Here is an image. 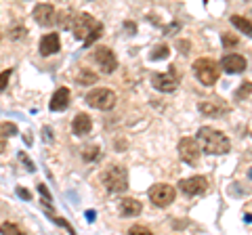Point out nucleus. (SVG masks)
<instances>
[{
  "instance_id": "nucleus-6",
  "label": "nucleus",
  "mask_w": 252,
  "mask_h": 235,
  "mask_svg": "<svg viewBox=\"0 0 252 235\" xmlns=\"http://www.w3.org/2000/svg\"><path fill=\"white\" fill-rule=\"evenodd\" d=\"M179 155H181V160H183L185 164H195L200 160V155H202L198 141L191 139V137L181 139L179 141Z\"/></svg>"
},
{
  "instance_id": "nucleus-1",
  "label": "nucleus",
  "mask_w": 252,
  "mask_h": 235,
  "mask_svg": "<svg viewBox=\"0 0 252 235\" xmlns=\"http://www.w3.org/2000/svg\"><path fill=\"white\" fill-rule=\"evenodd\" d=\"M198 145L200 149H204L210 155H223V153H229L231 149V143L223 132L217 130V128H210V126H202L198 130Z\"/></svg>"
},
{
  "instance_id": "nucleus-20",
  "label": "nucleus",
  "mask_w": 252,
  "mask_h": 235,
  "mask_svg": "<svg viewBox=\"0 0 252 235\" xmlns=\"http://www.w3.org/2000/svg\"><path fill=\"white\" fill-rule=\"evenodd\" d=\"M74 17H76V15H74L72 11H69V9L61 11V13H59V17H57V21H59V28H61V29H72Z\"/></svg>"
},
{
  "instance_id": "nucleus-22",
  "label": "nucleus",
  "mask_w": 252,
  "mask_h": 235,
  "mask_svg": "<svg viewBox=\"0 0 252 235\" xmlns=\"http://www.w3.org/2000/svg\"><path fill=\"white\" fill-rule=\"evenodd\" d=\"M82 158L86 160V162H93V160H97L99 158V147L97 145H89V147H84L82 149Z\"/></svg>"
},
{
  "instance_id": "nucleus-11",
  "label": "nucleus",
  "mask_w": 252,
  "mask_h": 235,
  "mask_svg": "<svg viewBox=\"0 0 252 235\" xmlns=\"http://www.w3.org/2000/svg\"><path fill=\"white\" fill-rule=\"evenodd\" d=\"M34 19L44 28H51L53 23H57V11L53 4H38L34 9Z\"/></svg>"
},
{
  "instance_id": "nucleus-18",
  "label": "nucleus",
  "mask_w": 252,
  "mask_h": 235,
  "mask_svg": "<svg viewBox=\"0 0 252 235\" xmlns=\"http://www.w3.org/2000/svg\"><path fill=\"white\" fill-rule=\"evenodd\" d=\"M97 80H99V76L94 74L93 69H86V67H82L80 72H78V76H76V82L78 84H84V86H93Z\"/></svg>"
},
{
  "instance_id": "nucleus-32",
  "label": "nucleus",
  "mask_w": 252,
  "mask_h": 235,
  "mask_svg": "<svg viewBox=\"0 0 252 235\" xmlns=\"http://www.w3.org/2000/svg\"><path fill=\"white\" fill-rule=\"evenodd\" d=\"M17 193H19V198H26V200H30V191H23V189H17Z\"/></svg>"
},
{
  "instance_id": "nucleus-12",
  "label": "nucleus",
  "mask_w": 252,
  "mask_h": 235,
  "mask_svg": "<svg viewBox=\"0 0 252 235\" xmlns=\"http://www.w3.org/2000/svg\"><path fill=\"white\" fill-rule=\"evenodd\" d=\"M220 65H223V69H225L227 74H240V72L246 69V59H244L242 55L229 53V55H225V57H223Z\"/></svg>"
},
{
  "instance_id": "nucleus-17",
  "label": "nucleus",
  "mask_w": 252,
  "mask_h": 235,
  "mask_svg": "<svg viewBox=\"0 0 252 235\" xmlns=\"http://www.w3.org/2000/svg\"><path fill=\"white\" fill-rule=\"evenodd\" d=\"M120 212L124 216H137L141 212V204L137 200H132V198H124L120 202Z\"/></svg>"
},
{
  "instance_id": "nucleus-27",
  "label": "nucleus",
  "mask_w": 252,
  "mask_h": 235,
  "mask_svg": "<svg viewBox=\"0 0 252 235\" xmlns=\"http://www.w3.org/2000/svg\"><path fill=\"white\" fill-rule=\"evenodd\" d=\"M250 92H252V82H244V84H242V88H240L238 92H235V99L248 97V95H250Z\"/></svg>"
},
{
  "instance_id": "nucleus-33",
  "label": "nucleus",
  "mask_w": 252,
  "mask_h": 235,
  "mask_svg": "<svg viewBox=\"0 0 252 235\" xmlns=\"http://www.w3.org/2000/svg\"><path fill=\"white\" fill-rule=\"evenodd\" d=\"M0 38H2V36H0Z\"/></svg>"
},
{
  "instance_id": "nucleus-30",
  "label": "nucleus",
  "mask_w": 252,
  "mask_h": 235,
  "mask_svg": "<svg viewBox=\"0 0 252 235\" xmlns=\"http://www.w3.org/2000/svg\"><path fill=\"white\" fill-rule=\"evenodd\" d=\"M238 42H240V40H238L235 36H231V34H223V44H225V46H235Z\"/></svg>"
},
{
  "instance_id": "nucleus-19",
  "label": "nucleus",
  "mask_w": 252,
  "mask_h": 235,
  "mask_svg": "<svg viewBox=\"0 0 252 235\" xmlns=\"http://www.w3.org/2000/svg\"><path fill=\"white\" fill-rule=\"evenodd\" d=\"M15 132H17V126H15V124H2V126H0V153L4 151V147H6V137L9 135H15Z\"/></svg>"
},
{
  "instance_id": "nucleus-9",
  "label": "nucleus",
  "mask_w": 252,
  "mask_h": 235,
  "mask_svg": "<svg viewBox=\"0 0 252 235\" xmlns=\"http://www.w3.org/2000/svg\"><path fill=\"white\" fill-rule=\"evenodd\" d=\"M152 84H154V88L160 90V92H172V90H177L179 78L175 74V67H170V72H166V74H154L152 76Z\"/></svg>"
},
{
  "instance_id": "nucleus-5",
  "label": "nucleus",
  "mask_w": 252,
  "mask_h": 235,
  "mask_svg": "<svg viewBox=\"0 0 252 235\" xmlns=\"http://www.w3.org/2000/svg\"><path fill=\"white\" fill-rule=\"evenodd\" d=\"M149 200H152L156 206L166 208L172 204V200H175V187H170L166 183H158L149 189Z\"/></svg>"
},
{
  "instance_id": "nucleus-8",
  "label": "nucleus",
  "mask_w": 252,
  "mask_h": 235,
  "mask_svg": "<svg viewBox=\"0 0 252 235\" xmlns=\"http://www.w3.org/2000/svg\"><path fill=\"white\" fill-rule=\"evenodd\" d=\"M94 61H97V65L103 69L105 74L116 72V67H118L116 55L112 49H107V46H97V49H94Z\"/></svg>"
},
{
  "instance_id": "nucleus-26",
  "label": "nucleus",
  "mask_w": 252,
  "mask_h": 235,
  "mask_svg": "<svg viewBox=\"0 0 252 235\" xmlns=\"http://www.w3.org/2000/svg\"><path fill=\"white\" fill-rule=\"evenodd\" d=\"M128 235H154V233L149 231L147 227H143V225H135V227H130Z\"/></svg>"
},
{
  "instance_id": "nucleus-14",
  "label": "nucleus",
  "mask_w": 252,
  "mask_h": 235,
  "mask_svg": "<svg viewBox=\"0 0 252 235\" xmlns=\"http://www.w3.org/2000/svg\"><path fill=\"white\" fill-rule=\"evenodd\" d=\"M59 49H61L59 34H46V36H42V40H40V55L49 57V55L59 53Z\"/></svg>"
},
{
  "instance_id": "nucleus-4",
  "label": "nucleus",
  "mask_w": 252,
  "mask_h": 235,
  "mask_svg": "<svg viewBox=\"0 0 252 235\" xmlns=\"http://www.w3.org/2000/svg\"><path fill=\"white\" fill-rule=\"evenodd\" d=\"M86 103L94 109H101V112H107L116 105V95L109 88H94L91 92H86Z\"/></svg>"
},
{
  "instance_id": "nucleus-23",
  "label": "nucleus",
  "mask_w": 252,
  "mask_h": 235,
  "mask_svg": "<svg viewBox=\"0 0 252 235\" xmlns=\"http://www.w3.org/2000/svg\"><path fill=\"white\" fill-rule=\"evenodd\" d=\"M0 233H2V235H23V231L19 229L17 225H13V223L0 225Z\"/></svg>"
},
{
  "instance_id": "nucleus-24",
  "label": "nucleus",
  "mask_w": 252,
  "mask_h": 235,
  "mask_svg": "<svg viewBox=\"0 0 252 235\" xmlns=\"http://www.w3.org/2000/svg\"><path fill=\"white\" fill-rule=\"evenodd\" d=\"M168 51H170V49H168L166 44H162V46H156V49H154V53L149 55V57H152L154 61H156V59H166V57H168Z\"/></svg>"
},
{
  "instance_id": "nucleus-25",
  "label": "nucleus",
  "mask_w": 252,
  "mask_h": 235,
  "mask_svg": "<svg viewBox=\"0 0 252 235\" xmlns=\"http://www.w3.org/2000/svg\"><path fill=\"white\" fill-rule=\"evenodd\" d=\"M28 34V29L23 28V26H15V28H11L9 29V36H11V40H21L23 36Z\"/></svg>"
},
{
  "instance_id": "nucleus-16",
  "label": "nucleus",
  "mask_w": 252,
  "mask_h": 235,
  "mask_svg": "<svg viewBox=\"0 0 252 235\" xmlns=\"http://www.w3.org/2000/svg\"><path fill=\"white\" fill-rule=\"evenodd\" d=\"M91 128H93V120L86 114H78L76 118H74V122H72V130L76 132V135H89L91 132Z\"/></svg>"
},
{
  "instance_id": "nucleus-28",
  "label": "nucleus",
  "mask_w": 252,
  "mask_h": 235,
  "mask_svg": "<svg viewBox=\"0 0 252 235\" xmlns=\"http://www.w3.org/2000/svg\"><path fill=\"white\" fill-rule=\"evenodd\" d=\"M101 34H103V28H101V23H99V26L93 29V34H91V36H89V38H86V40H84V44H86V46H89V44H93V42L97 40V38H99Z\"/></svg>"
},
{
  "instance_id": "nucleus-21",
  "label": "nucleus",
  "mask_w": 252,
  "mask_h": 235,
  "mask_svg": "<svg viewBox=\"0 0 252 235\" xmlns=\"http://www.w3.org/2000/svg\"><path fill=\"white\" fill-rule=\"evenodd\" d=\"M231 23L235 28L240 29V32H244V34H248V36H252V23L248 21V19H244V17H240V15H233L231 17Z\"/></svg>"
},
{
  "instance_id": "nucleus-3",
  "label": "nucleus",
  "mask_w": 252,
  "mask_h": 235,
  "mask_svg": "<svg viewBox=\"0 0 252 235\" xmlns=\"http://www.w3.org/2000/svg\"><path fill=\"white\" fill-rule=\"evenodd\" d=\"M193 72H195L198 80H200L204 86H212V84L219 80L220 67H219L217 61H212V59H198V61L193 63Z\"/></svg>"
},
{
  "instance_id": "nucleus-2",
  "label": "nucleus",
  "mask_w": 252,
  "mask_h": 235,
  "mask_svg": "<svg viewBox=\"0 0 252 235\" xmlns=\"http://www.w3.org/2000/svg\"><path fill=\"white\" fill-rule=\"evenodd\" d=\"M101 181H103L105 189L109 193H122V191H126V187H128V175H126V170L122 166L109 164V166L101 172Z\"/></svg>"
},
{
  "instance_id": "nucleus-10",
  "label": "nucleus",
  "mask_w": 252,
  "mask_h": 235,
  "mask_svg": "<svg viewBox=\"0 0 252 235\" xmlns=\"http://www.w3.org/2000/svg\"><path fill=\"white\" fill-rule=\"evenodd\" d=\"M208 187V181L204 176H191V178H183V181L179 183V189L183 191L185 195H189V198H193V195H200L206 191Z\"/></svg>"
},
{
  "instance_id": "nucleus-15",
  "label": "nucleus",
  "mask_w": 252,
  "mask_h": 235,
  "mask_svg": "<svg viewBox=\"0 0 252 235\" xmlns=\"http://www.w3.org/2000/svg\"><path fill=\"white\" fill-rule=\"evenodd\" d=\"M69 105V90L67 88H59L55 90V95L51 99V109L53 112H63Z\"/></svg>"
},
{
  "instance_id": "nucleus-13",
  "label": "nucleus",
  "mask_w": 252,
  "mask_h": 235,
  "mask_svg": "<svg viewBox=\"0 0 252 235\" xmlns=\"http://www.w3.org/2000/svg\"><path fill=\"white\" fill-rule=\"evenodd\" d=\"M200 112L204 116H212V118H219V116H225L229 112L223 101H200Z\"/></svg>"
},
{
  "instance_id": "nucleus-31",
  "label": "nucleus",
  "mask_w": 252,
  "mask_h": 235,
  "mask_svg": "<svg viewBox=\"0 0 252 235\" xmlns=\"http://www.w3.org/2000/svg\"><path fill=\"white\" fill-rule=\"evenodd\" d=\"M38 191H40V195H44L46 202H51V193H49V189H46L44 185H38Z\"/></svg>"
},
{
  "instance_id": "nucleus-7",
  "label": "nucleus",
  "mask_w": 252,
  "mask_h": 235,
  "mask_svg": "<svg viewBox=\"0 0 252 235\" xmlns=\"http://www.w3.org/2000/svg\"><path fill=\"white\" fill-rule=\"evenodd\" d=\"M97 26H99V23L94 21V17H91L89 13H82V15H78V17H74L72 32H74L76 38H82V40H86Z\"/></svg>"
},
{
  "instance_id": "nucleus-29",
  "label": "nucleus",
  "mask_w": 252,
  "mask_h": 235,
  "mask_svg": "<svg viewBox=\"0 0 252 235\" xmlns=\"http://www.w3.org/2000/svg\"><path fill=\"white\" fill-rule=\"evenodd\" d=\"M9 80H11V69H6V72L0 74V90H4L9 86Z\"/></svg>"
}]
</instances>
